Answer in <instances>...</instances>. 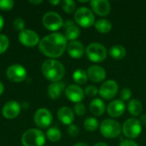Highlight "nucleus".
I'll return each instance as SVG.
<instances>
[{"instance_id": "79ce46f5", "label": "nucleus", "mask_w": 146, "mask_h": 146, "mask_svg": "<svg viewBox=\"0 0 146 146\" xmlns=\"http://www.w3.org/2000/svg\"><path fill=\"white\" fill-rule=\"evenodd\" d=\"M74 146H88V145H86V143H82V142H80V143H77L76 145H74Z\"/></svg>"}, {"instance_id": "b1692460", "label": "nucleus", "mask_w": 146, "mask_h": 146, "mask_svg": "<svg viewBox=\"0 0 146 146\" xmlns=\"http://www.w3.org/2000/svg\"><path fill=\"white\" fill-rule=\"evenodd\" d=\"M127 110L129 113L133 116L139 115L143 111V105L138 99H132L127 104Z\"/></svg>"}, {"instance_id": "a211bd4d", "label": "nucleus", "mask_w": 146, "mask_h": 146, "mask_svg": "<svg viewBox=\"0 0 146 146\" xmlns=\"http://www.w3.org/2000/svg\"><path fill=\"white\" fill-rule=\"evenodd\" d=\"M63 25H64V29H65L64 36L67 40L74 41L80 37V30L73 21L68 20Z\"/></svg>"}, {"instance_id": "ddd939ff", "label": "nucleus", "mask_w": 146, "mask_h": 146, "mask_svg": "<svg viewBox=\"0 0 146 146\" xmlns=\"http://www.w3.org/2000/svg\"><path fill=\"white\" fill-rule=\"evenodd\" d=\"M65 95L68 100L78 104L84 99L85 92L78 85H70L65 89Z\"/></svg>"}, {"instance_id": "f257e3e1", "label": "nucleus", "mask_w": 146, "mask_h": 146, "mask_svg": "<svg viewBox=\"0 0 146 146\" xmlns=\"http://www.w3.org/2000/svg\"><path fill=\"white\" fill-rule=\"evenodd\" d=\"M67 39L60 33H53L44 37L38 44V50L50 58L60 57L67 48Z\"/></svg>"}, {"instance_id": "37998d69", "label": "nucleus", "mask_w": 146, "mask_h": 146, "mask_svg": "<svg viewBox=\"0 0 146 146\" xmlns=\"http://www.w3.org/2000/svg\"><path fill=\"white\" fill-rule=\"evenodd\" d=\"M30 3H33V4H38V3H41L42 1L41 0H38V1H30Z\"/></svg>"}, {"instance_id": "e433bc0d", "label": "nucleus", "mask_w": 146, "mask_h": 146, "mask_svg": "<svg viewBox=\"0 0 146 146\" xmlns=\"http://www.w3.org/2000/svg\"><path fill=\"white\" fill-rule=\"evenodd\" d=\"M120 146H139V145L133 141V140H131V139H125V140H122L120 144Z\"/></svg>"}, {"instance_id": "39448f33", "label": "nucleus", "mask_w": 146, "mask_h": 146, "mask_svg": "<svg viewBox=\"0 0 146 146\" xmlns=\"http://www.w3.org/2000/svg\"><path fill=\"white\" fill-rule=\"evenodd\" d=\"M75 22L85 28H88L95 24V16L92 9L86 7L79 8L74 14Z\"/></svg>"}, {"instance_id": "f3484780", "label": "nucleus", "mask_w": 146, "mask_h": 146, "mask_svg": "<svg viewBox=\"0 0 146 146\" xmlns=\"http://www.w3.org/2000/svg\"><path fill=\"white\" fill-rule=\"evenodd\" d=\"M108 114L114 118L120 117L121 115H123L125 111V104L122 100H114L112 101L107 108Z\"/></svg>"}, {"instance_id": "2eb2a0df", "label": "nucleus", "mask_w": 146, "mask_h": 146, "mask_svg": "<svg viewBox=\"0 0 146 146\" xmlns=\"http://www.w3.org/2000/svg\"><path fill=\"white\" fill-rule=\"evenodd\" d=\"M90 4L93 12L98 15L105 16L110 12V3L107 0H92Z\"/></svg>"}, {"instance_id": "7c9ffc66", "label": "nucleus", "mask_w": 146, "mask_h": 146, "mask_svg": "<svg viewBox=\"0 0 146 146\" xmlns=\"http://www.w3.org/2000/svg\"><path fill=\"white\" fill-rule=\"evenodd\" d=\"M15 2L12 0H0V9L1 10H10L13 9Z\"/></svg>"}, {"instance_id": "f704fd0d", "label": "nucleus", "mask_w": 146, "mask_h": 146, "mask_svg": "<svg viewBox=\"0 0 146 146\" xmlns=\"http://www.w3.org/2000/svg\"><path fill=\"white\" fill-rule=\"evenodd\" d=\"M131 96H132V91L129 88H123L121 91L120 97H121V98L122 101L129 100L131 98Z\"/></svg>"}, {"instance_id": "f03ea898", "label": "nucleus", "mask_w": 146, "mask_h": 146, "mask_svg": "<svg viewBox=\"0 0 146 146\" xmlns=\"http://www.w3.org/2000/svg\"><path fill=\"white\" fill-rule=\"evenodd\" d=\"M41 71L44 76L52 82L60 81L65 74V68L63 64L55 59L44 61L42 64Z\"/></svg>"}, {"instance_id": "72a5a7b5", "label": "nucleus", "mask_w": 146, "mask_h": 146, "mask_svg": "<svg viewBox=\"0 0 146 146\" xmlns=\"http://www.w3.org/2000/svg\"><path fill=\"white\" fill-rule=\"evenodd\" d=\"M85 93L88 97H94L98 93V90L94 86H87L85 89Z\"/></svg>"}, {"instance_id": "6ab92c4d", "label": "nucleus", "mask_w": 146, "mask_h": 146, "mask_svg": "<svg viewBox=\"0 0 146 146\" xmlns=\"http://www.w3.org/2000/svg\"><path fill=\"white\" fill-rule=\"evenodd\" d=\"M67 49L68 55L74 59H79L82 57L85 51L84 45L80 41L77 40L70 41L67 46Z\"/></svg>"}, {"instance_id": "412c9836", "label": "nucleus", "mask_w": 146, "mask_h": 146, "mask_svg": "<svg viewBox=\"0 0 146 146\" xmlns=\"http://www.w3.org/2000/svg\"><path fill=\"white\" fill-rule=\"evenodd\" d=\"M64 89H65V84L63 82H60V81L52 82L48 87L47 93L50 98L55 100V99H57L61 96Z\"/></svg>"}, {"instance_id": "473e14b6", "label": "nucleus", "mask_w": 146, "mask_h": 146, "mask_svg": "<svg viewBox=\"0 0 146 146\" xmlns=\"http://www.w3.org/2000/svg\"><path fill=\"white\" fill-rule=\"evenodd\" d=\"M13 27L17 31H23L25 27V21L21 18H15L13 21Z\"/></svg>"}, {"instance_id": "58836bf2", "label": "nucleus", "mask_w": 146, "mask_h": 146, "mask_svg": "<svg viewBox=\"0 0 146 146\" xmlns=\"http://www.w3.org/2000/svg\"><path fill=\"white\" fill-rule=\"evenodd\" d=\"M3 25H4V21H3V16L0 15V31L3 29Z\"/></svg>"}, {"instance_id": "a19ab883", "label": "nucleus", "mask_w": 146, "mask_h": 146, "mask_svg": "<svg viewBox=\"0 0 146 146\" xmlns=\"http://www.w3.org/2000/svg\"><path fill=\"white\" fill-rule=\"evenodd\" d=\"M94 146H108V145L104 142H99V143H97Z\"/></svg>"}, {"instance_id": "423d86ee", "label": "nucleus", "mask_w": 146, "mask_h": 146, "mask_svg": "<svg viewBox=\"0 0 146 146\" xmlns=\"http://www.w3.org/2000/svg\"><path fill=\"white\" fill-rule=\"evenodd\" d=\"M88 59L93 62H103L107 57L106 48L99 43H92L86 49Z\"/></svg>"}, {"instance_id": "4c0bfd02", "label": "nucleus", "mask_w": 146, "mask_h": 146, "mask_svg": "<svg viewBox=\"0 0 146 146\" xmlns=\"http://www.w3.org/2000/svg\"><path fill=\"white\" fill-rule=\"evenodd\" d=\"M139 121H140L141 125H142V124H143V125H146V115H142V116L140 117Z\"/></svg>"}, {"instance_id": "393cba45", "label": "nucleus", "mask_w": 146, "mask_h": 146, "mask_svg": "<svg viewBox=\"0 0 146 146\" xmlns=\"http://www.w3.org/2000/svg\"><path fill=\"white\" fill-rule=\"evenodd\" d=\"M95 28L100 33H108L112 29L111 22L107 19H100L95 22Z\"/></svg>"}, {"instance_id": "4be33fe9", "label": "nucleus", "mask_w": 146, "mask_h": 146, "mask_svg": "<svg viewBox=\"0 0 146 146\" xmlns=\"http://www.w3.org/2000/svg\"><path fill=\"white\" fill-rule=\"evenodd\" d=\"M91 113L95 116H101L105 111V105L100 98H95L90 103L89 106Z\"/></svg>"}, {"instance_id": "f8f14e48", "label": "nucleus", "mask_w": 146, "mask_h": 146, "mask_svg": "<svg viewBox=\"0 0 146 146\" xmlns=\"http://www.w3.org/2000/svg\"><path fill=\"white\" fill-rule=\"evenodd\" d=\"M19 41L27 47H33L39 44V37L38 33L33 30L24 29L19 34Z\"/></svg>"}, {"instance_id": "9d476101", "label": "nucleus", "mask_w": 146, "mask_h": 146, "mask_svg": "<svg viewBox=\"0 0 146 146\" xmlns=\"http://www.w3.org/2000/svg\"><path fill=\"white\" fill-rule=\"evenodd\" d=\"M52 115L45 108L38 109L34 115V122L40 128H47L52 123Z\"/></svg>"}, {"instance_id": "c85d7f7f", "label": "nucleus", "mask_w": 146, "mask_h": 146, "mask_svg": "<svg viewBox=\"0 0 146 146\" xmlns=\"http://www.w3.org/2000/svg\"><path fill=\"white\" fill-rule=\"evenodd\" d=\"M62 8L67 14H72L76 9V3L73 0H63L62 2Z\"/></svg>"}, {"instance_id": "bb28decb", "label": "nucleus", "mask_w": 146, "mask_h": 146, "mask_svg": "<svg viewBox=\"0 0 146 146\" xmlns=\"http://www.w3.org/2000/svg\"><path fill=\"white\" fill-rule=\"evenodd\" d=\"M47 139L51 142H57L62 138V133L57 127H50L46 132Z\"/></svg>"}, {"instance_id": "dca6fc26", "label": "nucleus", "mask_w": 146, "mask_h": 146, "mask_svg": "<svg viewBox=\"0 0 146 146\" xmlns=\"http://www.w3.org/2000/svg\"><path fill=\"white\" fill-rule=\"evenodd\" d=\"M88 78L95 83L102 82L106 78V71L98 65H92L87 70Z\"/></svg>"}, {"instance_id": "9b49d317", "label": "nucleus", "mask_w": 146, "mask_h": 146, "mask_svg": "<svg viewBox=\"0 0 146 146\" xmlns=\"http://www.w3.org/2000/svg\"><path fill=\"white\" fill-rule=\"evenodd\" d=\"M118 85L115 80H110L103 83L99 89L100 96L106 100H110L114 98L118 93Z\"/></svg>"}, {"instance_id": "ea45409f", "label": "nucleus", "mask_w": 146, "mask_h": 146, "mask_svg": "<svg viewBox=\"0 0 146 146\" xmlns=\"http://www.w3.org/2000/svg\"><path fill=\"white\" fill-rule=\"evenodd\" d=\"M3 90H4V86H3V83L0 81V95H2V94H3Z\"/></svg>"}, {"instance_id": "4468645a", "label": "nucleus", "mask_w": 146, "mask_h": 146, "mask_svg": "<svg viewBox=\"0 0 146 146\" xmlns=\"http://www.w3.org/2000/svg\"><path fill=\"white\" fill-rule=\"evenodd\" d=\"M21 105L16 101H9L6 103L3 108V115L7 119H15L21 113Z\"/></svg>"}, {"instance_id": "5701e85b", "label": "nucleus", "mask_w": 146, "mask_h": 146, "mask_svg": "<svg viewBox=\"0 0 146 146\" xmlns=\"http://www.w3.org/2000/svg\"><path fill=\"white\" fill-rule=\"evenodd\" d=\"M109 54L112 58H114L115 60H121L126 56L127 51H126V49L124 48V46H122L121 44H115V45H113L112 47H110V49L109 50Z\"/></svg>"}, {"instance_id": "0eeeda50", "label": "nucleus", "mask_w": 146, "mask_h": 146, "mask_svg": "<svg viewBox=\"0 0 146 146\" xmlns=\"http://www.w3.org/2000/svg\"><path fill=\"white\" fill-rule=\"evenodd\" d=\"M122 132L123 134L130 139L138 138L142 132V125L139 120L135 118L127 120L122 126Z\"/></svg>"}, {"instance_id": "c03bdc74", "label": "nucleus", "mask_w": 146, "mask_h": 146, "mask_svg": "<svg viewBox=\"0 0 146 146\" xmlns=\"http://www.w3.org/2000/svg\"><path fill=\"white\" fill-rule=\"evenodd\" d=\"M50 3H52V4H54V5H56V4H58V3H60L61 2H60L59 0H56V1H50Z\"/></svg>"}, {"instance_id": "20e7f679", "label": "nucleus", "mask_w": 146, "mask_h": 146, "mask_svg": "<svg viewBox=\"0 0 146 146\" xmlns=\"http://www.w3.org/2000/svg\"><path fill=\"white\" fill-rule=\"evenodd\" d=\"M122 131L120 123L112 119H105L100 124V132L107 139L117 138Z\"/></svg>"}, {"instance_id": "cd10ccee", "label": "nucleus", "mask_w": 146, "mask_h": 146, "mask_svg": "<svg viewBox=\"0 0 146 146\" xmlns=\"http://www.w3.org/2000/svg\"><path fill=\"white\" fill-rule=\"evenodd\" d=\"M84 127L88 132H95L98 127V121L96 118L89 117L84 121Z\"/></svg>"}, {"instance_id": "c9c22d12", "label": "nucleus", "mask_w": 146, "mask_h": 146, "mask_svg": "<svg viewBox=\"0 0 146 146\" xmlns=\"http://www.w3.org/2000/svg\"><path fill=\"white\" fill-rule=\"evenodd\" d=\"M68 134L71 136V137H76L79 133H80V130H79V127L75 125H70L68 128Z\"/></svg>"}, {"instance_id": "7ed1b4c3", "label": "nucleus", "mask_w": 146, "mask_h": 146, "mask_svg": "<svg viewBox=\"0 0 146 146\" xmlns=\"http://www.w3.org/2000/svg\"><path fill=\"white\" fill-rule=\"evenodd\" d=\"M21 143L24 146H43L45 143V136L42 131L31 128L23 133Z\"/></svg>"}, {"instance_id": "a878e982", "label": "nucleus", "mask_w": 146, "mask_h": 146, "mask_svg": "<svg viewBox=\"0 0 146 146\" xmlns=\"http://www.w3.org/2000/svg\"><path fill=\"white\" fill-rule=\"evenodd\" d=\"M73 80L78 85H84V84L86 83V81L88 80L87 73L84 69L79 68V69H77V70H75L74 72Z\"/></svg>"}, {"instance_id": "6e6552de", "label": "nucleus", "mask_w": 146, "mask_h": 146, "mask_svg": "<svg viewBox=\"0 0 146 146\" xmlns=\"http://www.w3.org/2000/svg\"><path fill=\"white\" fill-rule=\"evenodd\" d=\"M43 24L49 31H57L63 26L62 18L59 14L54 11H50L43 16Z\"/></svg>"}, {"instance_id": "c756f323", "label": "nucleus", "mask_w": 146, "mask_h": 146, "mask_svg": "<svg viewBox=\"0 0 146 146\" xmlns=\"http://www.w3.org/2000/svg\"><path fill=\"white\" fill-rule=\"evenodd\" d=\"M9 45V41L7 36L0 34V55L5 52Z\"/></svg>"}, {"instance_id": "aec40b11", "label": "nucleus", "mask_w": 146, "mask_h": 146, "mask_svg": "<svg viewBox=\"0 0 146 146\" xmlns=\"http://www.w3.org/2000/svg\"><path fill=\"white\" fill-rule=\"evenodd\" d=\"M57 117L62 124L70 126L74 120V113L70 108L64 106L57 111Z\"/></svg>"}, {"instance_id": "1a4fd4ad", "label": "nucleus", "mask_w": 146, "mask_h": 146, "mask_svg": "<svg viewBox=\"0 0 146 146\" xmlns=\"http://www.w3.org/2000/svg\"><path fill=\"white\" fill-rule=\"evenodd\" d=\"M6 75L10 81L19 83L26 80L27 76V72L23 66L20 64H14L7 68Z\"/></svg>"}, {"instance_id": "2f4dec72", "label": "nucleus", "mask_w": 146, "mask_h": 146, "mask_svg": "<svg viewBox=\"0 0 146 146\" xmlns=\"http://www.w3.org/2000/svg\"><path fill=\"white\" fill-rule=\"evenodd\" d=\"M74 112L76 115H78L79 116H82L86 114V106L85 104H83L82 103H78V104H75L74 107Z\"/></svg>"}]
</instances>
